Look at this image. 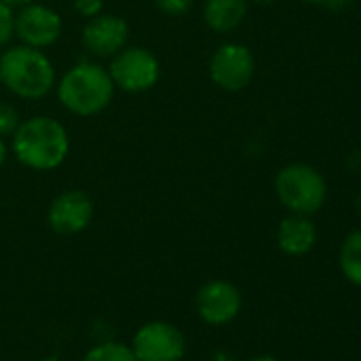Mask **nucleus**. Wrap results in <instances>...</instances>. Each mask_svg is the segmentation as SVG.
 <instances>
[{
    "mask_svg": "<svg viewBox=\"0 0 361 361\" xmlns=\"http://www.w3.org/2000/svg\"><path fill=\"white\" fill-rule=\"evenodd\" d=\"M71 149L66 128L51 117H30L13 132L16 157L32 170L58 168Z\"/></svg>",
    "mask_w": 361,
    "mask_h": 361,
    "instance_id": "obj_1",
    "label": "nucleus"
},
{
    "mask_svg": "<svg viewBox=\"0 0 361 361\" xmlns=\"http://www.w3.org/2000/svg\"><path fill=\"white\" fill-rule=\"evenodd\" d=\"M0 83L20 98L37 100L54 90L56 71L41 49L20 45L0 58Z\"/></svg>",
    "mask_w": 361,
    "mask_h": 361,
    "instance_id": "obj_2",
    "label": "nucleus"
},
{
    "mask_svg": "<svg viewBox=\"0 0 361 361\" xmlns=\"http://www.w3.org/2000/svg\"><path fill=\"white\" fill-rule=\"evenodd\" d=\"M115 94V83L100 64L81 62L66 71L58 85L60 102L75 115L90 117L104 111Z\"/></svg>",
    "mask_w": 361,
    "mask_h": 361,
    "instance_id": "obj_3",
    "label": "nucleus"
},
{
    "mask_svg": "<svg viewBox=\"0 0 361 361\" xmlns=\"http://www.w3.org/2000/svg\"><path fill=\"white\" fill-rule=\"evenodd\" d=\"M274 190L283 207L298 215H310L319 211L325 202V180L323 176L306 164H289L279 170Z\"/></svg>",
    "mask_w": 361,
    "mask_h": 361,
    "instance_id": "obj_4",
    "label": "nucleus"
},
{
    "mask_svg": "<svg viewBox=\"0 0 361 361\" xmlns=\"http://www.w3.org/2000/svg\"><path fill=\"white\" fill-rule=\"evenodd\" d=\"M109 75L115 87L123 92L138 94L151 90L159 79V62L157 58L145 47H130L121 49L113 56Z\"/></svg>",
    "mask_w": 361,
    "mask_h": 361,
    "instance_id": "obj_5",
    "label": "nucleus"
},
{
    "mask_svg": "<svg viewBox=\"0 0 361 361\" xmlns=\"http://www.w3.org/2000/svg\"><path fill=\"white\" fill-rule=\"evenodd\" d=\"M132 353L138 361H178L185 355V338L170 323H147L136 331Z\"/></svg>",
    "mask_w": 361,
    "mask_h": 361,
    "instance_id": "obj_6",
    "label": "nucleus"
},
{
    "mask_svg": "<svg viewBox=\"0 0 361 361\" xmlns=\"http://www.w3.org/2000/svg\"><path fill=\"white\" fill-rule=\"evenodd\" d=\"M255 73V60L249 47L238 43L221 45L211 60V79L226 92L245 90Z\"/></svg>",
    "mask_w": 361,
    "mask_h": 361,
    "instance_id": "obj_7",
    "label": "nucleus"
},
{
    "mask_svg": "<svg viewBox=\"0 0 361 361\" xmlns=\"http://www.w3.org/2000/svg\"><path fill=\"white\" fill-rule=\"evenodd\" d=\"M16 35L20 41L35 49L54 45L62 35V20L56 11L43 5H26L16 16Z\"/></svg>",
    "mask_w": 361,
    "mask_h": 361,
    "instance_id": "obj_8",
    "label": "nucleus"
},
{
    "mask_svg": "<svg viewBox=\"0 0 361 361\" xmlns=\"http://www.w3.org/2000/svg\"><path fill=\"white\" fill-rule=\"evenodd\" d=\"M128 37H130L128 24L121 18L106 16V13L90 18V22L83 26L81 32L83 47L96 58H113L126 47Z\"/></svg>",
    "mask_w": 361,
    "mask_h": 361,
    "instance_id": "obj_9",
    "label": "nucleus"
},
{
    "mask_svg": "<svg viewBox=\"0 0 361 361\" xmlns=\"http://www.w3.org/2000/svg\"><path fill=\"white\" fill-rule=\"evenodd\" d=\"M92 217H94V202L81 190H68L60 194L51 202L47 213L49 226L64 236L83 232L92 224Z\"/></svg>",
    "mask_w": 361,
    "mask_h": 361,
    "instance_id": "obj_10",
    "label": "nucleus"
},
{
    "mask_svg": "<svg viewBox=\"0 0 361 361\" xmlns=\"http://www.w3.org/2000/svg\"><path fill=\"white\" fill-rule=\"evenodd\" d=\"M243 298L240 291L228 281H211L207 283L196 298V306L200 317L211 325L230 323L240 310Z\"/></svg>",
    "mask_w": 361,
    "mask_h": 361,
    "instance_id": "obj_11",
    "label": "nucleus"
},
{
    "mask_svg": "<svg viewBox=\"0 0 361 361\" xmlns=\"http://www.w3.org/2000/svg\"><path fill=\"white\" fill-rule=\"evenodd\" d=\"M276 240L287 255H306L314 247L317 228L306 215L293 213L291 217L281 221Z\"/></svg>",
    "mask_w": 361,
    "mask_h": 361,
    "instance_id": "obj_12",
    "label": "nucleus"
},
{
    "mask_svg": "<svg viewBox=\"0 0 361 361\" xmlns=\"http://www.w3.org/2000/svg\"><path fill=\"white\" fill-rule=\"evenodd\" d=\"M247 5L249 0H207L204 20L215 32H232L243 24Z\"/></svg>",
    "mask_w": 361,
    "mask_h": 361,
    "instance_id": "obj_13",
    "label": "nucleus"
},
{
    "mask_svg": "<svg viewBox=\"0 0 361 361\" xmlns=\"http://www.w3.org/2000/svg\"><path fill=\"white\" fill-rule=\"evenodd\" d=\"M340 266L350 283L361 285V230L344 238V245L340 249Z\"/></svg>",
    "mask_w": 361,
    "mask_h": 361,
    "instance_id": "obj_14",
    "label": "nucleus"
},
{
    "mask_svg": "<svg viewBox=\"0 0 361 361\" xmlns=\"http://www.w3.org/2000/svg\"><path fill=\"white\" fill-rule=\"evenodd\" d=\"M81 361H138V359L132 353V348L123 344L106 342V344H98L96 348H92Z\"/></svg>",
    "mask_w": 361,
    "mask_h": 361,
    "instance_id": "obj_15",
    "label": "nucleus"
},
{
    "mask_svg": "<svg viewBox=\"0 0 361 361\" xmlns=\"http://www.w3.org/2000/svg\"><path fill=\"white\" fill-rule=\"evenodd\" d=\"M20 113L13 104L9 102H0V138L3 136H11L18 126H20Z\"/></svg>",
    "mask_w": 361,
    "mask_h": 361,
    "instance_id": "obj_16",
    "label": "nucleus"
},
{
    "mask_svg": "<svg viewBox=\"0 0 361 361\" xmlns=\"http://www.w3.org/2000/svg\"><path fill=\"white\" fill-rule=\"evenodd\" d=\"M16 35V16H13V9L7 7L3 0H0V49H3L11 37Z\"/></svg>",
    "mask_w": 361,
    "mask_h": 361,
    "instance_id": "obj_17",
    "label": "nucleus"
},
{
    "mask_svg": "<svg viewBox=\"0 0 361 361\" xmlns=\"http://www.w3.org/2000/svg\"><path fill=\"white\" fill-rule=\"evenodd\" d=\"M155 5L168 16H183L185 11H190L194 0H155Z\"/></svg>",
    "mask_w": 361,
    "mask_h": 361,
    "instance_id": "obj_18",
    "label": "nucleus"
},
{
    "mask_svg": "<svg viewBox=\"0 0 361 361\" xmlns=\"http://www.w3.org/2000/svg\"><path fill=\"white\" fill-rule=\"evenodd\" d=\"M75 9L83 18H96L102 13V0H75Z\"/></svg>",
    "mask_w": 361,
    "mask_h": 361,
    "instance_id": "obj_19",
    "label": "nucleus"
},
{
    "mask_svg": "<svg viewBox=\"0 0 361 361\" xmlns=\"http://www.w3.org/2000/svg\"><path fill=\"white\" fill-rule=\"evenodd\" d=\"M3 3H5L7 7H11V9H22V7L30 5L32 0H3Z\"/></svg>",
    "mask_w": 361,
    "mask_h": 361,
    "instance_id": "obj_20",
    "label": "nucleus"
},
{
    "mask_svg": "<svg viewBox=\"0 0 361 361\" xmlns=\"http://www.w3.org/2000/svg\"><path fill=\"white\" fill-rule=\"evenodd\" d=\"M5 159H7V147H5L3 138H0V166L5 164Z\"/></svg>",
    "mask_w": 361,
    "mask_h": 361,
    "instance_id": "obj_21",
    "label": "nucleus"
},
{
    "mask_svg": "<svg viewBox=\"0 0 361 361\" xmlns=\"http://www.w3.org/2000/svg\"><path fill=\"white\" fill-rule=\"evenodd\" d=\"M251 361H276L274 357H255V359H251Z\"/></svg>",
    "mask_w": 361,
    "mask_h": 361,
    "instance_id": "obj_22",
    "label": "nucleus"
},
{
    "mask_svg": "<svg viewBox=\"0 0 361 361\" xmlns=\"http://www.w3.org/2000/svg\"><path fill=\"white\" fill-rule=\"evenodd\" d=\"M253 3H257V5H270V3H274V0H253Z\"/></svg>",
    "mask_w": 361,
    "mask_h": 361,
    "instance_id": "obj_23",
    "label": "nucleus"
},
{
    "mask_svg": "<svg viewBox=\"0 0 361 361\" xmlns=\"http://www.w3.org/2000/svg\"><path fill=\"white\" fill-rule=\"evenodd\" d=\"M304 3H331V0H304Z\"/></svg>",
    "mask_w": 361,
    "mask_h": 361,
    "instance_id": "obj_24",
    "label": "nucleus"
}]
</instances>
